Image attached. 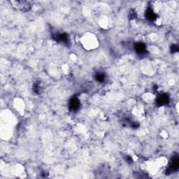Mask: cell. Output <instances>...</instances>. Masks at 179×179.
<instances>
[{
  "instance_id": "obj_6",
  "label": "cell",
  "mask_w": 179,
  "mask_h": 179,
  "mask_svg": "<svg viewBox=\"0 0 179 179\" xmlns=\"http://www.w3.org/2000/svg\"><path fill=\"white\" fill-rule=\"evenodd\" d=\"M134 49L139 55H144L146 53V46L143 43H137L134 46Z\"/></svg>"
},
{
  "instance_id": "obj_10",
  "label": "cell",
  "mask_w": 179,
  "mask_h": 179,
  "mask_svg": "<svg viewBox=\"0 0 179 179\" xmlns=\"http://www.w3.org/2000/svg\"><path fill=\"white\" fill-rule=\"evenodd\" d=\"M178 47L177 45H173L172 46V48H171V51L174 53V52L178 51Z\"/></svg>"
},
{
  "instance_id": "obj_4",
  "label": "cell",
  "mask_w": 179,
  "mask_h": 179,
  "mask_svg": "<svg viewBox=\"0 0 179 179\" xmlns=\"http://www.w3.org/2000/svg\"><path fill=\"white\" fill-rule=\"evenodd\" d=\"M169 102V97L167 95L163 94L160 95V96H158V97L156 100V103L159 106H163L166 105Z\"/></svg>"
},
{
  "instance_id": "obj_7",
  "label": "cell",
  "mask_w": 179,
  "mask_h": 179,
  "mask_svg": "<svg viewBox=\"0 0 179 179\" xmlns=\"http://www.w3.org/2000/svg\"><path fill=\"white\" fill-rule=\"evenodd\" d=\"M179 166V160L178 157H176L174 158H173L171 161L170 164H169V167H168V171L170 172H174V171L177 170Z\"/></svg>"
},
{
  "instance_id": "obj_8",
  "label": "cell",
  "mask_w": 179,
  "mask_h": 179,
  "mask_svg": "<svg viewBox=\"0 0 179 179\" xmlns=\"http://www.w3.org/2000/svg\"><path fill=\"white\" fill-rule=\"evenodd\" d=\"M33 91L35 92L36 94H41L43 91V88L41 86V84L40 81H37L35 84L33 85Z\"/></svg>"
},
{
  "instance_id": "obj_5",
  "label": "cell",
  "mask_w": 179,
  "mask_h": 179,
  "mask_svg": "<svg viewBox=\"0 0 179 179\" xmlns=\"http://www.w3.org/2000/svg\"><path fill=\"white\" fill-rule=\"evenodd\" d=\"M145 16H146V19L149 21H155L157 19V14L154 12L152 8L148 7L146 10V14H145Z\"/></svg>"
},
{
  "instance_id": "obj_3",
  "label": "cell",
  "mask_w": 179,
  "mask_h": 179,
  "mask_svg": "<svg viewBox=\"0 0 179 179\" xmlns=\"http://www.w3.org/2000/svg\"><path fill=\"white\" fill-rule=\"evenodd\" d=\"M80 105V101L77 97L71 98L69 104V109L71 111H76L77 110H79Z\"/></svg>"
},
{
  "instance_id": "obj_9",
  "label": "cell",
  "mask_w": 179,
  "mask_h": 179,
  "mask_svg": "<svg viewBox=\"0 0 179 179\" xmlns=\"http://www.w3.org/2000/svg\"><path fill=\"white\" fill-rule=\"evenodd\" d=\"M95 79L98 82L102 83L105 80V74L102 73V72H99V73H97V74H96Z\"/></svg>"
},
{
  "instance_id": "obj_1",
  "label": "cell",
  "mask_w": 179,
  "mask_h": 179,
  "mask_svg": "<svg viewBox=\"0 0 179 179\" xmlns=\"http://www.w3.org/2000/svg\"><path fill=\"white\" fill-rule=\"evenodd\" d=\"M32 2H25V1H11V4L18 9L22 10V11H29L30 8L32 7Z\"/></svg>"
},
{
  "instance_id": "obj_2",
  "label": "cell",
  "mask_w": 179,
  "mask_h": 179,
  "mask_svg": "<svg viewBox=\"0 0 179 179\" xmlns=\"http://www.w3.org/2000/svg\"><path fill=\"white\" fill-rule=\"evenodd\" d=\"M54 40L59 43L68 44L69 39L66 33H55L53 35Z\"/></svg>"
}]
</instances>
